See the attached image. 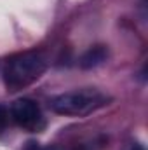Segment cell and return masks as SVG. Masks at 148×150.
I'll use <instances>...</instances> for the list:
<instances>
[{"mask_svg":"<svg viewBox=\"0 0 148 150\" xmlns=\"http://www.w3.org/2000/svg\"><path fill=\"white\" fill-rule=\"evenodd\" d=\"M110 98L96 87H82L56 94L49 100V107L54 113L65 117H85L106 107Z\"/></svg>","mask_w":148,"mask_h":150,"instance_id":"7a4b0ae2","label":"cell"},{"mask_svg":"<svg viewBox=\"0 0 148 150\" xmlns=\"http://www.w3.org/2000/svg\"><path fill=\"white\" fill-rule=\"evenodd\" d=\"M47 70V58L40 51L14 52L0 61V75L11 91L23 89L38 80Z\"/></svg>","mask_w":148,"mask_h":150,"instance_id":"6da1fadb","label":"cell"},{"mask_svg":"<svg viewBox=\"0 0 148 150\" xmlns=\"http://www.w3.org/2000/svg\"><path fill=\"white\" fill-rule=\"evenodd\" d=\"M9 119H11V115H9V110H7L4 105H0V134H2V133L7 129Z\"/></svg>","mask_w":148,"mask_h":150,"instance_id":"5b68a950","label":"cell"},{"mask_svg":"<svg viewBox=\"0 0 148 150\" xmlns=\"http://www.w3.org/2000/svg\"><path fill=\"white\" fill-rule=\"evenodd\" d=\"M124 150H145V147H143L140 142H129V143L124 147Z\"/></svg>","mask_w":148,"mask_h":150,"instance_id":"8992f818","label":"cell"},{"mask_svg":"<svg viewBox=\"0 0 148 150\" xmlns=\"http://www.w3.org/2000/svg\"><path fill=\"white\" fill-rule=\"evenodd\" d=\"M9 115L19 127H23L26 131H40L44 127L42 112H40L37 103L30 98L16 100L11 105Z\"/></svg>","mask_w":148,"mask_h":150,"instance_id":"3957f363","label":"cell"},{"mask_svg":"<svg viewBox=\"0 0 148 150\" xmlns=\"http://www.w3.org/2000/svg\"><path fill=\"white\" fill-rule=\"evenodd\" d=\"M108 59V49L106 45H92L91 49H87L82 56H80V67L85 70L96 68L99 65H103Z\"/></svg>","mask_w":148,"mask_h":150,"instance_id":"277c9868","label":"cell"},{"mask_svg":"<svg viewBox=\"0 0 148 150\" xmlns=\"http://www.w3.org/2000/svg\"><path fill=\"white\" fill-rule=\"evenodd\" d=\"M44 150H70V149H65V147H59V145H51V147H45Z\"/></svg>","mask_w":148,"mask_h":150,"instance_id":"52a82bcc","label":"cell"}]
</instances>
